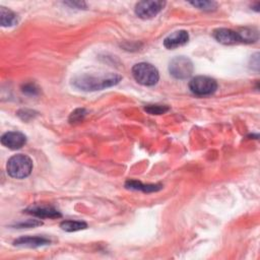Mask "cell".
<instances>
[{"instance_id":"15","label":"cell","mask_w":260,"mask_h":260,"mask_svg":"<svg viewBox=\"0 0 260 260\" xmlns=\"http://www.w3.org/2000/svg\"><path fill=\"white\" fill-rule=\"evenodd\" d=\"M60 227L65 232H76V231L86 229L88 225L80 221H64L60 224Z\"/></svg>"},{"instance_id":"17","label":"cell","mask_w":260,"mask_h":260,"mask_svg":"<svg viewBox=\"0 0 260 260\" xmlns=\"http://www.w3.org/2000/svg\"><path fill=\"white\" fill-rule=\"evenodd\" d=\"M146 111L152 115H161L169 111V107L162 105H148Z\"/></svg>"},{"instance_id":"11","label":"cell","mask_w":260,"mask_h":260,"mask_svg":"<svg viewBox=\"0 0 260 260\" xmlns=\"http://www.w3.org/2000/svg\"><path fill=\"white\" fill-rule=\"evenodd\" d=\"M215 39L224 45H234L240 42L237 32L230 30V28H218L214 32Z\"/></svg>"},{"instance_id":"1","label":"cell","mask_w":260,"mask_h":260,"mask_svg":"<svg viewBox=\"0 0 260 260\" xmlns=\"http://www.w3.org/2000/svg\"><path fill=\"white\" fill-rule=\"evenodd\" d=\"M121 79V75L113 72L82 73L72 79V84L80 91L96 92L116 85Z\"/></svg>"},{"instance_id":"16","label":"cell","mask_w":260,"mask_h":260,"mask_svg":"<svg viewBox=\"0 0 260 260\" xmlns=\"http://www.w3.org/2000/svg\"><path fill=\"white\" fill-rule=\"evenodd\" d=\"M190 4L205 11H213L216 10L218 7V4L216 2L206 1V0H204V1H191Z\"/></svg>"},{"instance_id":"5","label":"cell","mask_w":260,"mask_h":260,"mask_svg":"<svg viewBox=\"0 0 260 260\" xmlns=\"http://www.w3.org/2000/svg\"><path fill=\"white\" fill-rule=\"evenodd\" d=\"M194 67L192 61L184 56L175 57L169 64V71L172 76L177 79H187L193 73Z\"/></svg>"},{"instance_id":"22","label":"cell","mask_w":260,"mask_h":260,"mask_svg":"<svg viewBox=\"0 0 260 260\" xmlns=\"http://www.w3.org/2000/svg\"><path fill=\"white\" fill-rule=\"evenodd\" d=\"M66 4L68 5H71L73 7H77V8H83L85 7V3L84 2H66Z\"/></svg>"},{"instance_id":"13","label":"cell","mask_w":260,"mask_h":260,"mask_svg":"<svg viewBox=\"0 0 260 260\" xmlns=\"http://www.w3.org/2000/svg\"><path fill=\"white\" fill-rule=\"evenodd\" d=\"M125 187L128 188V189H131V190H139V191H143V192H156V191H159L163 188L162 185H154V184H151V185H144L142 184L141 182H138V181H135V180H128L126 183H125Z\"/></svg>"},{"instance_id":"14","label":"cell","mask_w":260,"mask_h":260,"mask_svg":"<svg viewBox=\"0 0 260 260\" xmlns=\"http://www.w3.org/2000/svg\"><path fill=\"white\" fill-rule=\"evenodd\" d=\"M239 36L240 42L244 43H254L258 40V31L254 27H244L241 28L239 32H237Z\"/></svg>"},{"instance_id":"2","label":"cell","mask_w":260,"mask_h":260,"mask_svg":"<svg viewBox=\"0 0 260 260\" xmlns=\"http://www.w3.org/2000/svg\"><path fill=\"white\" fill-rule=\"evenodd\" d=\"M8 175L15 179H24L31 175L33 171V161L30 157L22 154L12 156L6 165Z\"/></svg>"},{"instance_id":"19","label":"cell","mask_w":260,"mask_h":260,"mask_svg":"<svg viewBox=\"0 0 260 260\" xmlns=\"http://www.w3.org/2000/svg\"><path fill=\"white\" fill-rule=\"evenodd\" d=\"M22 92L26 95H31V96H36L39 93V89L35 84H25L22 88Z\"/></svg>"},{"instance_id":"12","label":"cell","mask_w":260,"mask_h":260,"mask_svg":"<svg viewBox=\"0 0 260 260\" xmlns=\"http://www.w3.org/2000/svg\"><path fill=\"white\" fill-rule=\"evenodd\" d=\"M17 15L10 9L1 6L0 7V22L2 26H12L17 23Z\"/></svg>"},{"instance_id":"6","label":"cell","mask_w":260,"mask_h":260,"mask_svg":"<svg viewBox=\"0 0 260 260\" xmlns=\"http://www.w3.org/2000/svg\"><path fill=\"white\" fill-rule=\"evenodd\" d=\"M166 2L161 0L153 1H140L135 5V13L142 19H150L158 15L165 7Z\"/></svg>"},{"instance_id":"7","label":"cell","mask_w":260,"mask_h":260,"mask_svg":"<svg viewBox=\"0 0 260 260\" xmlns=\"http://www.w3.org/2000/svg\"><path fill=\"white\" fill-rule=\"evenodd\" d=\"M1 143L10 150H19L26 143V136L18 131H9L1 136Z\"/></svg>"},{"instance_id":"10","label":"cell","mask_w":260,"mask_h":260,"mask_svg":"<svg viewBox=\"0 0 260 260\" xmlns=\"http://www.w3.org/2000/svg\"><path fill=\"white\" fill-rule=\"evenodd\" d=\"M25 213L40 219H57L61 217L58 211L48 206H34L28 208Z\"/></svg>"},{"instance_id":"9","label":"cell","mask_w":260,"mask_h":260,"mask_svg":"<svg viewBox=\"0 0 260 260\" xmlns=\"http://www.w3.org/2000/svg\"><path fill=\"white\" fill-rule=\"evenodd\" d=\"M188 41H189V34L184 30H180L169 35L164 40V46L170 50L176 49L184 46L185 44L188 43Z\"/></svg>"},{"instance_id":"20","label":"cell","mask_w":260,"mask_h":260,"mask_svg":"<svg viewBox=\"0 0 260 260\" xmlns=\"http://www.w3.org/2000/svg\"><path fill=\"white\" fill-rule=\"evenodd\" d=\"M43 223L38 221V220H28L25 223H20L18 225H16V227L19 228H32V227H36V226H41Z\"/></svg>"},{"instance_id":"3","label":"cell","mask_w":260,"mask_h":260,"mask_svg":"<svg viewBox=\"0 0 260 260\" xmlns=\"http://www.w3.org/2000/svg\"><path fill=\"white\" fill-rule=\"evenodd\" d=\"M132 75L138 83L147 86L157 84L160 79L158 69L154 65L147 62H140L135 64L132 67Z\"/></svg>"},{"instance_id":"8","label":"cell","mask_w":260,"mask_h":260,"mask_svg":"<svg viewBox=\"0 0 260 260\" xmlns=\"http://www.w3.org/2000/svg\"><path fill=\"white\" fill-rule=\"evenodd\" d=\"M51 240L44 236H25L20 237L13 241V245L17 247H26V248H38L42 246L49 245Z\"/></svg>"},{"instance_id":"21","label":"cell","mask_w":260,"mask_h":260,"mask_svg":"<svg viewBox=\"0 0 260 260\" xmlns=\"http://www.w3.org/2000/svg\"><path fill=\"white\" fill-rule=\"evenodd\" d=\"M251 66H252V68L253 69H255V70H259V54L258 53H256L255 55H253L252 56V58H251Z\"/></svg>"},{"instance_id":"4","label":"cell","mask_w":260,"mask_h":260,"mask_svg":"<svg viewBox=\"0 0 260 260\" xmlns=\"http://www.w3.org/2000/svg\"><path fill=\"white\" fill-rule=\"evenodd\" d=\"M189 89L196 96H210L218 90V82L212 77L199 75L189 81Z\"/></svg>"},{"instance_id":"18","label":"cell","mask_w":260,"mask_h":260,"mask_svg":"<svg viewBox=\"0 0 260 260\" xmlns=\"http://www.w3.org/2000/svg\"><path fill=\"white\" fill-rule=\"evenodd\" d=\"M86 115V111L84 109H76L75 111H73L69 117V121L71 123H76V122H80L83 120L84 116Z\"/></svg>"}]
</instances>
